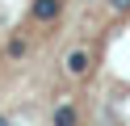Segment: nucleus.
<instances>
[{"label":"nucleus","mask_w":130,"mask_h":126,"mask_svg":"<svg viewBox=\"0 0 130 126\" xmlns=\"http://www.w3.org/2000/svg\"><path fill=\"white\" fill-rule=\"evenodd\" d=\"M126 4H130V0H113V8H126Z\"/></svg>","instance_id":"obj_1"}]
</instances>
